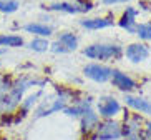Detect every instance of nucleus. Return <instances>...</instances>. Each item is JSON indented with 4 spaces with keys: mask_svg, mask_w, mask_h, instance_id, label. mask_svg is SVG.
<instances>
[{
    "mask_svg": "<svg viewBox=\"0 0 151 140\" xmlns=\"http://www.w3.org/2000/svg\"><path fill=\"white\" fill-rule=\"evenodd\" d=\"M28 47H30L33 52H38V54H43V52L50 50L48 40H47V38H43V37H35V38L28 44Z\"/></svg>",
    "mask_w": 151,
    "mask_h": 140,
    "instance_id": "17",
    "label": "nucleus"
},
{
    "mask_svg": "<svg viewBox=\"0 0 151 140\" xmlns=\"http://www.w3.org/2000/svg\"><path fill=\"white\" fill-rule=\"evenodd\" d=\"M111 72H113V68L101 65V63H88L83 68L85 77H88L93 82H98V83H105V82L111 80Z\"/></svg>",
    "mask_w": 151,
    "mask_h": 140,
    "instance_id": "5",
    "label": "nucleus"
},
{
    "mask_svg": "<svg viewBox=\"0 0 151 140\" xmlns=\"http://www.w3.org/2000/svg\"><path fill=\"white\" fill-rule=\"evenodd\" d=\"M48 10H55V12H65V14H85L91 10V4H68V2H62V4H52L47 7Z\"/></svg>",
    "mask_w": 151,
    "mask_h": 140,
    "instance_id": "11",
    "label": "nucleus"
},
{
    "mask_svg": "<svg viewBox=\"0 0 151 140\" xmlns=\"http://www.w3.org/2000/svg\"><path fill=\"white\" fill-rule=\"evenodd\" d=\"M124 55L129 62L133 63H139V62H145V60L150 57V47L145 45V44H129L124 50Z\"/></svg>",
    "mask_w": 151,
    "mask_h": 140,
    "instance_id": "8",
    "label": "nucleus"
},
{
    "mask_svg": "<svg viewBox=\"0 0 151 140\" xmlns=\"http://www.w3.org/2000/svg\"><path fill=\"white\" fill-rule=\"evenodd\" d=\"M111 82L118 90L124 92V94H131L133 90H136V82L129 77L128 73L121 72V70H113L111 72Z\"/></svg>",
    "mask_w": 151,
    "mask_h": 140,
    "instance_id": "7",
    "label": "nucleus"
},
{
    "mask_svg": "<svg viewBox=\"0 0 151 140\" xmlns=\"http://www.w3.org/2000/svg\"><path fill=\"white\" fill-rule=\"evenodd\" d=\"M123 50L120 45L115 44H93L83 49V55L91 60H111V59H120Z\"/></svg>",
    "mask_w": 151,
    "mask_h": 140,
    "instance_id": "1",
    "label": "nucleus"
},
{
    "mask_svg": "<svg viewBox=\"0 0 151 140\" xmlns=\"http://www.w3.org/2000/svg\"><path fill=\"white\" fill-rule=\"evenodd\" d=\"M5 54V49H2V47H0V55H4Z\"/></svg>",
    "mask_w": 151,
    "mask_h": 140,
    "instance_id": "25",
    "label": "nucleus"
},
{
    "mask_svg": "<svg viewBox=\"0 0 151 140\" xmlns=\"http://www.w3.org/2000/svg\"><path fill=\"white\" fill-rule=\"evenodd\" d=\"M23 30L27 32V33H32V35L35 37H50L53 33V28L50 27V25H45V23H40V22H30L27 23Z\"/></svg>",
    "mask_w": 151,
    "mask_h": 140,
    "instance_id": "13",
    "label": "nucleus"
},
{
    "mask_svg": "<svg viewBox=\"0 0 151 140\" xmlns=\"http://www.w3.org/2000/svg\"><path fill=\"white\" fill-rule=\"evenodd\" d=\"M138 14H139V10L134 9V7H126V10H124V14L121 15L120 18V27L123 28V30H126L128 33H134L136 32V17Z\"/></svg>",
    "mask_w": 151,
    "mask_h": 140,
    "instance_id": "10",
    "label": "nucleus"
},
{
    "mask_svg": "<svg viewBox=\"0 0 151 140\" xmlns=\"http://www.w3.org/2000/svg\"><path fill=\"white\" fill-rule=\"evenodd\" d=\"M25 42H23V37L15 35V33H0V47L2 49H17V47H22Z\"/></svg>",
    "mask_w": 151,
    "mask_h": 140,
    "instance_id": "15",
    "label": "nucleus"
},
{
    "mask_svg": "<svg viewBox=\"0 0 151 140\" xmlns=\"http://www.w3.org/2000/svg\"><path fill=\"white\" fill-rule=\"evenodd\" d=\"M121 112V104L115 97L111 95H105L100 97L96 102V113L100 115V118L108 120V118H115L118 113Z\"/></svg>",
    "mask_w": 151,
    "mask_h": 140,
    "instance_id": "4",
    "label": "nucleus"
},
{
    "mask_svg": "<svg viewBox=\"0 0 151 140\" xmlns=\"http://www.w3.org/2000/svg\"><path fill=\"white\" fill-rule=\"evenodd\" d=\"M78 120H80L81 133H83V135H90L91 132H95L96 125L100 123V115L96 113V110H95L93 107H90V109H86L81 113Z\"/></svg>",
    "mask_w": 151,
    "mask_h": 140,
    "instance_id": "6",
    "label": "nucleus"
},
{
    "mask_svg": "<svg viewBox=\"0 0 151 140\" xmlns=\"http://www.w3.org/2000/svg\"><path fill=\"white\" fill-rule=\"evenodd\" d=\"M12 83L14 82L10 80L7 75H0V97L4 94H7V92L10 90V87H12Z\"/></svg>",
    "mask_w": 151,
    "mask_h": 140,
    "instance_id": "20",
    "label": "nucleus"
},
{
    "mask_svg": "<svg viewBox=\"0 0 151 140\" xmlns=\"http://www.w3.org/2000/svg\"><path fill=\"white\" fill-rule=\"evenodd\" d=\"M141 40L150 42L151 40V22H145V23H138L136 25V32H134Z\"/></svg>",
    "mask_w": 151,
    "mask_h": 140,
    "instance_id": "18",
    "label": "nucleus"
},
{
    "mask_svg": "<svg viewBox=\"0 0 151 140\" xmlns=\"http://www.w3.org/2000/svg\"><path fill=\"white\" fill-rule=\"evenodd\" d=\"M115 20L110 17H96V18H83L80 20V25L86 30H101V28L111 27Z\"/></svg>",
    "mask_w": 151,
    "mask_h": 140,
    "instance_id": "12",
    "label": "nucleus"
},
{
    "mask_svg": "<svg viewBox=\"0 0 151 140\" xmlns=\"http://www.w3.org/2000/svg\"><path fill=\"white\" fill-rule=\"evenodd\" d=\"M124 2H129V0H103V4H106V5H116V4H124Z\"/></svg>",
    "mask_w": 151,
    "mask_h": 140,
    "instance_id": "22",
    "label": "nucleus"
},
{
    "mask_svg": "<svg viewBox=\"0 0 151 140\" xmlns=\"http://www.w3.org/2000/svg\"><path fill=\"white\" fill-rule=\"evenodd\" d=\"M145 132L151 137V122H146V127H145Z\"/></svg>",
    "mask_w": 151,
    "mask_h": 140,
    "instance_id": "23",
    "label": "nucleus"
},
{
    "mask_svg": "<svg viewBox=\"0 0 151 140\" xmlns=\"http://www.w3.org/2000/svg\"><path fill=\"white\" fill-rule=\"evenodd\" d=\"M50 50L53 52V54H67L68 50L60 44V42H53V44H50Z\"/></svg>",
    "mask_w": 151,
    "mask_h": 140,
    "instance_id": "21",
    "label": "nucleus"
},
{
    "mask_svg": "<svg viewBox=\"0 0 151 140\" xmlns=\"http://www.w3.org/2000/svg\"><path fill=\"white\" fill-rule=\"evenodd\" d=\"M68 102H70V97H68L67 92H60L58 90L57 97H53V99L47 100V102H42L40 107L35 110V115H33V118L35 120H38V118H43V117H48V115H52V113L55 112H63V109L65 107H68Z\"/></svg>",
    "mask_w": 151,
    "mask_h": 140,
    "instance_id": "2",
    "label": "nucleus"
},
{
    "mask_svg": "<svg viewBox=\"0 0 151 140\" xmlns=\"http://www.w3.org/2000/svg\"><path fill=\"white\" fill-rule=\"evenodd\" d=\"M42 97V90L38 92H33V94H30L28 97H25V99H22V102H20V105H18V112L17 113H22V117H25L28 112H32L33 110V107L37 105V102H38V99Z\"/></svg>",
    "mask_w": 151,
    "mask_h": 140,
    "instance_id": "14",
    "label": "nucleus"
},
{
    "mask_svg": "<svg viewBox=\"0 0 151 140\" xmlns=\"http://www.w3.org/2000/svg\"><path fill=\"white\" fill-rule=\"evenodd\" d=\"M124 104L128 105L131 110L143 115H151V102L145 97H136V95L126 94L124 95Z\"/></svg>",
    "mask_w": 151,
    "mask_h": 140,
    "instance_id": "9",
    "label": "nucleus"
},
{
    "mask_svg": "<svg viewBox=\"0 0 151 140\" xmlns=\"http://www.w3.org/2000/svg\"><path fill=\"white\" fill-rule=\"evenodd\" d=\"M143 140H151V137H150V135H148V133H146V135H145V139H143Z\"/></svg>",
    "mask_w": 151,
    "mask_h": 140,
    "instance_id": "24",
    "label": "nucleus"
},
{
    "mask_svg": "<svg viewBox=\"0 0 151 140\" xmlns=\"http://www.w3.org/2000/svg\"><path fill=\"white\" fill-rule=\"evenodd\" d=\"M57 42H60L68 52L76 50V47H78V37H76L75 33H71V32H63V33H60Z\"/></svg>",
    "mask_w": 151,
    "mask_h": 140,
    "instance_id": "16",
    "label": "nucleus"
},
{
    "mask_svg": "<svg viewBox=\"0 0 151 140\" xmlns=\"http://www.w3.org/2000/svg\"><path fill=\"white\" fill-rule=\"evenodd\" d=\"M18 0H0V14H14L18 10Z\"/></svg>",
    "mask_w": 151,
    "mask_h": 140,
    "instance_id": "19",
    "label": "nucleus"
},
{
    "mask_svg": "<svg viewBox=\"0 0 151 140\" xmlns=\"http://www.w3.org/2000/svg\"><path fill=\"white\" fill-rule=\"evenodd\" d=\"M121 123L113 118H108L96 125L93 140H121Z\"/></svg>",
    "mask_w": 151,
    "mask_h": 140,
    "instance_id": "3",
    "label": "nucleus"
}]
</instances>
